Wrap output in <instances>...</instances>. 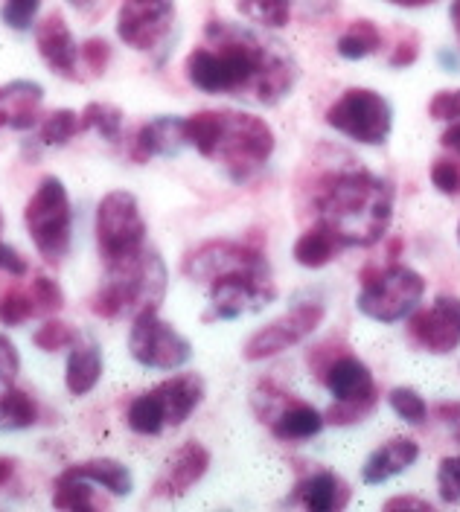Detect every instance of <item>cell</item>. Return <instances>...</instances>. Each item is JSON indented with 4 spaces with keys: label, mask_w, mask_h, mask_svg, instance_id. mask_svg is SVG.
<instances>
[{
    "label": "cell",
    "mask_w": 460,
    "mask_h": 512,
    "mask_svg": "<svg viewBox=\"0 0 460 512\" xmlns=\"http://www.w3.org/2000/svg\"><path fill=\"white\" fill-rule=\"evenodd\" d=\"M300 67L289 47L271 35L230 21H207L204 44L187 56V79L213 96H239L277 105L292 94Z\"/></svg>",
    "instance_id": "obj_1"
},
{
    "label": "cell",
    "mask_w": 460,
    "mask_h": 512,
    "mask_svg": "<svg viewBox=\"0 0 460 512\" xmlns=\"http://www.w3.org/2000/svg\"><path fill=\"white\" fill-rule=\"evenodd\" d=\"M315 216L341 248L376 245L394 219V187L364 169L332 172L318 181Z\"/></svg>",
    "instance_id": "obj_2"
},
{
    "label": "cell",
    "mask_w": 460,
    "mask_h": 512,
    "mask_svg": "<svg viewBox=\"0 0 460 512\" xmlns=\"http://www.w3.org/2000/svg\"><path fill=\"white\" fill-rule=\"evenodd\" d=\"M184 131L198 155L219 160L233 181H248L274 155L271 126L245 111H198L184 120Z\"/></svg>",
    "instance_id": "obj_3"
},
{
    "label": "cell",
    "mask_w": 460,
    "mask_h": 512,
    "mask_svg": "<svg viewBox=\"0 0 460 512\" xmlns=\"http://www.w3.org/2000/svg\"><path fill=\"white\" fill-rule=\"evenodd\" d=\"M164 259L152 248H140L134 254L105 262L102 283L91 297V312L105 320L134 318L143 309H158L166 294Z\"/></svg>",
    "instance_id": "obj_4"
},
{
    "label": "cell",
    "mask_w": 460,
    "mask_h": 512,
    "mask_svg": "<svg viewBox=\"0 0 460 512\" xmlns=\"http://www.w3.org/2000/svg\"><path fill=\"white\" fill-rule=\"evenodd\" d=\"M24 224L30 230L35 251L44 256L47 262L59 265L70 254L73 242V210L67 198L65 184L50 175L38 184L33 198L27 201L24 210Z\"/></svg>",
    "instance_id": "obj_5"
},
{
    "label": "cell",
    "mask_w": 460,
    "mask_h": 512,
    "mask_svg": "<svg viewBox=\"0 0 460 512\" xmlns=\"http://www.w3.org/2000/svg\"><path fill=\"white\" fill-rule=\"evenodd\" d=\"M327 126L364 146H382L394 128V108L370 88H350L332 102Z\"/></svg>",
    "instance_id": "obj_6"
},
{
    "label": "cell",
    "mask_w": 460,
    "mask_h": 512,
    "mask_svg": "<svg viewBox=\"0 0 460 512\" xmlns=\"http://www.w3.org/2000/svg\"><path fill=\"white\" fill-rule=\"evenodd\" d=\"M426 294V280L408 268V265H391L379 271L376 277L364 280V288L356 297V306L364 318L379 323H396L408 318Z\"/></svg>",
    "instance_id": "obj_7"
},
{
    "label": "cell",
    "mask_w": 460,
    "mask_h": 512,
    "mask_svg": "<svg viewBox=\"0 0 460 512\" xmlns=\"http://www.w3.org/2000/svg\"><path fill=\"white\" fill-rule=\"evenodd\" d=\"M146 245V222L132 192L102 195L97 207V248L105 262L123 259Z\"/></svg>",
    "instance_id": "obj_8"
},
{
    "label": "cell",
    "mask_w": 460,
    "mask_h": 512,
    "mask_svg": "<svg viewBox=\"0 0 460 512\" xmlns=\"http://www.w3.org/2000/svg\"><path fill=\"white\" fill-rule=\"evenodd\" d=\"M129 352L140 367L178 370L193 358V344L181 332H175L166 320L158 318V309H143L140 315H134Z\"/></svg>",
    "instance_id": "obj_9"
},
{
    "label": "cell",
    "mask_w": 460,
    "mask_h": 512,
    "mask_svg": "<svg viewBox=\"0 0 460 512\" xmlns=\"http://www.w3.org/2000/svg\"><path fill=\"white\" fill-rule=\"evenodd\" d=\"M210 286V312L207 320H233L260 312L268 303H274L277 288L271 283V268H245L216 277Z\"/></svg>",
    "instance_id": "obj_10"
},
{
    "label": "cell",
    "mask_w": 460,
    "mask_h": 512,
    "mask_svg": "<svg viewBox=\"0 0 460 512\" xmlns=\"http://www.w3.org/2000/svg\"><path fill=\"white\" fill-rule=\"evenodd\" d=\"M327 315V309L321 303H297L295 309H289L286 315L271 320L260 332H254L242 350L245 361H265L274 358L280 352L292 350L297 344H303Z\"/></svg>",
    "instance_id": "obj_11"
},
{
    "label": "cell",
    "mask_w": 460,
    "mask_h": 512,
    "mask_svg": "<svg viewBox=\"0 0 460 512\" xmlns=\"http://www.w3.org/2000/svg\"><path fill=\"white\" fill-rule=\"evenodd\" d=\"M175 24V0H123L117 12V35L132 50H155Z\"/></svg>",
    "instance_id": "obj_12"
},
{
    "label": "cell",
    "mask_w": 460,
    "mask_h": 512,
    "mask_svg": "<svg viewBox=\"0 0 460 512\" xmlns=\"http://www.w3.org/2000/svg\"><path fill=\"white\" fill-rule=\"evenodd\" d=\"M245 268H268L263 251L242 242H204L184 259V274L196 283H213L216 277Z\"/></svg>",
    "instance_id": "obj_13"
},
{
    "label": "cell",
    "mask_w": 460,
    "mask_h": 512,
    "mask_svg": "<svg viewBox=\"0 0 460 512\" xmlns=\"http://www.w3.org/2000/svg\"><path fill=\"white\" fill-rule=\"evenodd\" d=\"M408 332L423 350L434 355H446L460 347V297L440 294L428 309L411 318Z\"/></svg>",
    "instance_id": "obj_14"
},
{
    "label": "cell",
    "mask_w": 460,
    "mask_h": 512,
    "mask_svg": "<svg viewBox=\"0 0 460 512\" xmlns=\"http://www.w3.org/2000/svg\"><path fill=\"white\" fill-rule=\"evenodd\" d=\"M35 47L53 73L65 79L76 76V41L62 12H50L41 24H35Z\"/></svg>",
    "instance_id": "obj_15"
},
{
    "label": "cell",
    "mask_w": 460,
    "mask_h": 512,
    "mask_svg": "<svg viewBox=\"0 0 460 512\" xmlns=\"http://www.w3.org/2000/svg\"><path fill=\"white\" fill-rule=\"evenodd\" d=\"M207 469H210V451L198 443H187L166 463L164 475L155 483V495L158 498H181L207 475Z\"/></svg>",
    "instance_id": "obj_16"
},
{
    "label": "cell",
    "mask_w": 460,
    "mask_h": 512,
    "mask_svg": "<svg viewBox=\"0 0 460 512\" xmlns=\"http://www.w3.org/2000/svg\"><path fill=\"white\" fill-rule=\"evenodd\" d=\"M152 396L158 399V405L164 411L166 428H178L201 405V399H204V379L198 373H178V376L166 379L158 387H152Z\"/></svg>",
    "instance_id": "obj_17"
},
{
    "label": "cell",
    "mask_w": 460,
    "mask_h": 512,
    "mask_svg": "<svg viewBox=\"0 0 460 512\" xmlns=\"http://www.w3.org/2000/svg\"><path fill=\"white\" fill-rule=\"evenodd\" d=\"M187 146V131H184V120L181 117H158L146 126H140L137 137H134L132 158L137 163H146L149 158H172Z\"/></svg>",
    "instance_id": "obj_18"
},
{
    "label": "cell",
    "mask_w": 460,
    "mask_h": 512,
    "mask_svg": "<svg viewBox=\"0 0 460 512\" xmlns=\"http://www.w3.org/2000/svg\"><path fill=\"white\" fill-rule=\"evenodd\" d=\"M321 376H324V382H327L329 393L335 396V402L376 399V384H373L370 370L364 367L359 358H353V355H338V358H332Z\"/></svg>",
    "instance_id": "obj_19"
},
{
    "label": "cell",
    "mask_w": 460,
    "mask_h": 512,
    "mask_svg": "<svg viewBox=\"0 0 460 512\" xmlns=\"http://www.w3.org/2000/svg\"><path fill=\"white\" fill-rule=\"evenodd\" d=\"M417 457H420L417 440H411V437H394V440H388L385 446H379L367 457V463L362 466V480L367 486H379L385 480L402 475L408 466H414Z\"/></svg>",
    "instance_id": "obj_20"
},
{
    "label": "cell",
    "mask_w": 460,
    "mask_h": 512,
    "mask_svg": "<svg viewBox=\"0 0 460 512\" xmlns=\"http://www.w3.org/2000/svg\"><path fill=\"white\" fill-rule=\"evenodd\" d=\"M292 504H300L309 512H335L350 504V486L332 472H318L306 478L289 498Z\"/></svg>",
    "instance_id": "obj_21"
},
{
    "label": "cell",
    "mask_w": 460,
    "mask_h": 512,
    "mask_svg": "<svg viewBox=\"0 0 460 512\" xmlns=\"http://www.w3.org/2000/svg\"><path fill=\"white\" fill-rule=\"evenodd\" d=\"M44 99V88L30 79H15L0 85V105L9 114V128L27 131L38 123V105Z\"/></svg>",
    "instance_id": "obj_22"
},
{
    "label": "cell",
    "mask_w": 460,
    "mask_h": 512,
    "mask_svg": "<svg viewBox=\"0 0 460 512\" xmlns=\"http://www.w3.org/2000/svg\"><path fill=\"white\" fill-rule=\"evenodd\" d=\"M271 434L277 440H286V443H300V440H312L324 431L327 419L321 411H315L312 405L306 402H289L280 414L274 416L271 422Z\"/></svg>",
    "instance_id": "obj_23"
},
{
    "label": "cell",
    "mask_w": 460,
    "mask_h": 512,
    "mask_svg": "<svg viewBox=\"0 0 460 512\" xmlns=\"http://www.w3.org/2000/svg\"><path fill=\"white\" fill-rule=\"evenodd\" d=\"M102 379V350L97 344H82L73 347L67 355L65 384L73 396H88Z\"/></svg>",
    "instance_id": "obj_24"
},
{
    "label": "cell",
    "mask_w": 460,
    "mask_h": 512,
    "mask_svg": "<svg viewBox=\"0 0 460 512\" xmlns=\"http://www.w3.org/2000/svg\"><path fill=\"white\" fill-rule=\"evenodd\" d=\"M67 472H73V475H79V478L97 483V486H102L105 492H111V495H117V498L132 495L134 489L132 472H129V466H123L120 460L97 457V460L76 463V466H70Z\"/></svg>",
    "instance_id": "obj_25"
},
{
    "label": "cell",
    "mask_w": 460,
    "mask_h": 512,
    "mask_svg": "<svg viewBox=\"0 0 460 512\" xmlns=\"http://www.w3.org/2000/svg\"><path fill=\"white\" fill-rule=\"evenodd\" d=\"M38 422V402L27 390L18 387H3L0 390V428L3 431H21L33 428Z\"/></svg>",
    "instance_id": "obj_26"
},
{
    "label": "cell",
    "mask_w": 460,
    "mask_h": 512,
    "mask_svg": "<svg viewBox=\"0 0 460 512\" xmlns=\"http://www.w3.org/2000/svg\"><path fill=\"white\" fill-rule=\"evenodd\" d=\"M338 248H341L338 239L329 233L324 224L318 222L295 242V259L303 268H324L327 262H332V256H335Z\"/></svg>",
    "instance_id": "obj_27"
},
{
    "label": "cell",
    "mask_w": 460,
    "mask_h": 512,
    "mask_svg": "<svg viewBox=\"0 0 460 512\" xmlns=\"http://www.w3.org/2000/svg\"><path fill=\"white\" fill-rule=\"evenodd\" d=\"M335 47H338V56H344L350 62L367 59V56H373L382 47V32H379V27L373 21H353L347 27V32L338 38Z\"/></svg>",
    "instance_id": "obj_28"
},
{
    "label": "cell",
    "mask_w": 460,
    "mask_h": 512,
    "mask_svg": "<svg viewBox=\"0 0 460 512\" xmlns=\"http://www.w3.org/2000/svg\"><path fill=\"white\" fill-rule=\"evenodd\" d=\"M94 483L73 472H65L62 478L56 480V492H53V504L59 510H73V512H94L99 507L97 498H94Z\"/></svg>",
    "instance_id": "obj_29"
},
{
    "label": "cell",
    "mask_w": 460,
    "mask_h": 512,
    "mask_svg": "<svg viewBox=\"0 0 460 512\" xmlns=\"http://www.w3.org/2000/svg\"><path fill=\"white\" fill-rule=\"evenodd\" d=\"M236 9L265 30H280L292 18V0H236Z\"/></svg>",
    "instance_id": "obj_30"
},
{
    "label": "cell",
    "mask_w": 460,
    "mask_h": 512,
    "mask_svg": "<svg viewBox=\"0 0 460 512\" xmlns=\"http://www.w3.org/2000/svg\"><path fill=\"white\" fill-rule=\"evenodd\" d=\"M126 419H129V428H132L134 434H143V437H155V434H161L166 428L164 411H161L158 399L152 396V390L132 399Z\"/></svg>",
    "instance_id": "obj_31"
},
{
    "label": "cell",
    "mask_w": 460,
    "mask_h": 512,
    "mask_svg": "<svg viewBox=\"0 0 460 512\" xmlns=\"http://www.w3.org/2000/svg\"><path fill=\"white\" fill-rule=\"evenodd\" d=\"M82 131H97L105 140H120L123 131V111L108 102H91L82 114Z\"/></svg>",
    "instance_id": "obj_32"
},
{
    "label": "cell",
    "mask_w": 460,
    "mask_h": 512,
    "mask_svg": "<svg viewBox=\"0 0 460 512\" xmlns=\"http://www.w3.org/2000/svg\"><path fill=\"white\" fill-rule=\"evenodd\" d=\"M82 131V117L70 108L50 111L41 123V143L44 146H65Z\"/></svg>",
    "instance_id": "obj_33"
},
{
    "label": "cell",
    "mask_w": 460,
    "mask_h": 512,
    "mask_svg": "<svg viewBox=\"0 0 460 512\" xmlns=\"http://www.w3.org/2000/svg\"><path fill=\"white\" fill-rule=\"evenodd\" d=\"M76 338H79V332H76L70 323L50 318V320H44V323L35 329L33 344L38 347V350H44V352H59V350H67V347H73V344H76Z\"/></svg>",
    "instance_id": "obj_34"
},
{
    "label": "cell",
    "mask_w": 460,
    "mask_h": 512,
    "mask_svg": "<svg viewBox=\"0 0 460 512\" xmlns=\"http://www.w3.org/2000/svg\"><path fill=\"white\" fill-rule=\"evenodd\" d=\"M38 315L30 288H9L0 297V323L3 326H21L24 320Z\"/></svg>",
    "instance_id": "obj_35"
},
{
    "label": "cell",
    "mask_w": 460,
    "mask_h": 512,
    "mask_svg": "<svg viewBox=\"0 0 460 512\" xmlns=\"http://www.w3.org/2000/svg\"><path fill=\"white\" fill-rule=\"evenodd\" d=\"M388 402H391V408L396 411V416H402V419L411 422V425H420V422H426L428 419L426 399H423L417 390H411V387H394V390L388 393Z\"/></svg>",
    "instance_id": "obj_36"
},
{
    "label": "cell",
    "mask_w": 460,
    "mask_h": 512,
    "mask_svg": "<svg viewBox=\"0 0 460 512\" xmlns=\"http://www.w3.org/2000/svg\"><path fill=\"white\" fill-rule=\"evenodd\" d=\"M30 294H33L38 315H56L65 306L62 288H59L56 280H50V277H35L33 283H30Z\"/></svg>",
    "instance_id": "obj_37"
},
{
    "label": "cell",
    "mask_w": 460,
    "mask_h": 512,
    "mask_svg": "<svg viewBox=\"0 0 460 512\" xmlns=\"http://www.w3.org/2000/svg\"><path fill=\"white\" fill-rule=\"evenodd\" d=\"M437 492L443 504H460V454L443 457L437 469Z\"/></svg>",
    "instance_id": "obj_38"
},
{
    "label": "cell",
    "mask_w": 460,
    "mask_h": 512,
    "mask_svg": "<svg viewBox=\"0 0 460 512\" xmlns=\"http://www.w3.org/2000/svg\"><path fill=\"white\" fill-rule=\"evenodd\" d=\"M38 6H41V0H6L0 9V18L9 30L24 32L33 27Z\"/></svg>",
    "instance_id": "obj_39"
},
{
    "label": "cell",
    "mask_w": 460,
    "mask_h": 512,
    "mask_svg": "<svg viewBox=\"0 0 460 512\" xmlns=\"http://www.w3.org/2000/svg\"><path fill=\"white\" fill-rule=\"evenodd\" d=\"M379 399V396H376ZM376 399H353V402H335L327 411V422L332 425H356V422H364V416L370 414L376 408Z\"/></svg>",
    "instance_id": "obj_40"
},
{
    "label": "cell",
    "mask_w": 460,
    "mask_h": 512,
    "mask_svg": "<svg viewBox=\"0 0 460 512\" xmlns=\"http://www.w3.org/2000/svg\"><path fill=\"white\" fill-rule=\"evenodd\" d=\"M431 181L443 195H460V163L440 158L431 166Z\"/></svg>",
    "instance_id": "obj_41"
},
{
    "label": "cell",
    "mask_w": 460,
    "mask_h": 512,
    "mask_svg": "<svg viewBox=\"0 0 460 512\" xmlns=\"http://www.w3.org/2000/svg\"><path fill=\"white\" fill-rule=\"evenodd\" d=\"M428 114L434 120L460 123V91H440V94L428 102Z\"/></svg>",
    "instance_id": "obj_42"
},
{
    "label": "cell",
    "mask_w": 460,
    "mask_h": 512,
    "mask_svg": "<svg viewBox=\"0 0 460 512\" xmlns=\"http://www.w3.org/2000/svg\"><path fill=\"white\" fill-rule=\"evenodd\" d=\"M18 370H21V358H18L15 344L6 335H0V390L15 382Z\"/></svg>",
    "instance_id": "obj_43"
},
{
    "label": "cell",
    "mask_w": 460,
    "mask_h": 512,
    "mask_svg": "<svg viewBox=\"0 0 460 512\" xmlns=\"http://www.w3.org/2000/svg\"><path fill=\"white\" fill-rule=\"evenodd\" d=\"M82 59L88 64V70H94V73H105V67L111 62V47H108V41L105 38H88L85 41V47H82Z\"/></svg>",
    "instance_id": "obj_44"
},
{
    "label": "cell",
    "mask_w": 460,
    "mask_h": 512,
    "mask_svg": "<svg viewBox=\"0 0 460 512\" xmlns=\"http://www.w3.org/2000/svg\"><path fill=\"white\" fill-rule=\"evenodd\" d=\"M0 271H6V274H12V277H24V274H27L24 256H18L15 248H9V245H3V242H0Z\"/></svg>",
    "instance_id": "obj_45"
},
{
    "label": "cell",
    "mask_w": 460,
    "mask_h": 512,
    "mask_svg": "<svg viewBox=\"0 0 460 512\" xmlns=\"http://www.w3.org/2000/svg\"><path fill=\"white\" fill-rule=\"evenodd\" d=\"M417 56H420V47H417V38H402L399 44H396V53L391 56V67H408V64L417 62Z\"/></svg>",
    "instance_id": "obj_46"
},
{
    "label": "cell",
    "mask_w": 460,
    "mask_h": 512,
    "mask_svg": "<svg viewBox=\"0 0 460 512\" xmlns=\"http://www.w3.org/2000/svg\"><path fill=\"white\" fill-rule=\"evenodd\" d=\"M385 510H434V507H431V501H423V498L399 495V498H391L385 504Z\"/></svg>",
    "instance_id": "obj_47"
},
{
    "label": "cell",
    "mask_w": 460,
    "mask_h": 512,
    "mask_svg": "<svg viewBox=\"0 0 460 512\" xmlns=\"http://www.w3.org/2000/svg\"><path fill=\"white\" fill-rule=\"evenodd\" d=\"M437 416L452 428V437L460 443V405H440Z\"/></svg>",
    "instance_id": "obj_48"
},
{
    "label": "cell",
    "mask_w": 460,
    "mask_h": 512,
    "mask_svg": "<svg viewBox=\"0 0 460 512\" xmlns=\"http://www.w3.org/2000/svg\"><path fill=\"white\" fill-rule=\"evenodd\" d=\"M440 143L449 149V152H455L460 158V123H455V126L449 128V131H443V137H440Z\"/></svg>",
    "instance_id": "obj_49"
},
{
    "label": "cell",
    "mask_w": 460,
    "mask_h": 512,
    "mask_svg": "<svg viewBox=\"0 0 460 512\" xmlns=\"http://www.w3.org/2000/svg\"><path fill=\"white\" fill-rule=\"evenodd\" d=\"M15 466H18V463H15L12 457H0V489L12 480V475H15Z\"/></svg>",
    "instance_id": "obj_50"
},
{
    "label": "cell",
    "mask_w": 460,
    "mask_h": 512,
    "mask_svg": "<svg viewBox=\"0 0 460 512\" xmlns=\"http://www.w3.org/2000/svg\"><path fill=\"white\" fill-rule=\"evenodd\" d=\"M449 18H452V27H455V35H458V44H460V0L452 3V9H449Z\"/></svg>",
    "instance_id": "obj_51"
},
{
    "label": "cell",
    "mask_w": 460,
    "mask_h": 512,
    "mask_svg": "<svg viewBox=\"0 0 460 512\" xmlns=\"http://www.w3.org/2000/svg\"><path fill=\"white\" fill-rule=\"evenodd\" d=\"M388 3H394V6H408V9H417V6H428V3H434V0H388Z\"/></svg>",
    "instance_id": "obj_52"
},
{
    "label": "cell",
    "mask_w": 460,
    "mask_h": 512,
    "mask_svg": "<svg viewBox=\"0 0 460 512\" xmlns=\"http://www.w3.org/2000/svg\"><path fill=\"white\" fill-rule=\"evenodd\" d=\"M70 6H76V9H85V6H91L94 0H67Z\"/></svg>",
    "instance_id": "obj_53"
},
{
    "label": "cell",
    "mask_w": 460,
    "mask_h": 512,
    "mask_svg": "<svg viewBox=\"0 0 460 512\" xmlns=\"http://www.w3.org/2000/svg\"><path fill=\"white\" fill-rule=\"evenodd\" d=\"M3 126H9V114H6V108L0 105V128Z\"/></svg>",
    "instance_id": "obj_54"
},
{
    "label": "cell",
    "mask_w": 460,
    "mask_h": 512,
    "mask_svg": "<svg viewBox=\"0 0 460 512\" xmlns=\"http://www.w3.org/2000/svg\"><path fill=\"white\" fill-rule=\"evenodd\" d=\"M0 233H3V213H0Z\"/></svg>",
    "instance_id": "obj_55"
},
{
    "label": "cell",
    "mask_w": 460,
    "mask_h": 512,
    "mask_svg": "<svg viewBox=\"0 0 460 512\" xmlns=\"http://www.w3.org/2000/svg\"><path fill=\"white\" fill-rule=\"evenodd\" d=\"M458 242H460V224H458Z\"/></svg>",
    "instance_id": "obj_56"
}]
</instances>
